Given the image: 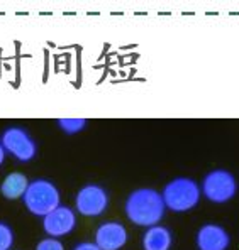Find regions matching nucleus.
Listing matches in <instances>:
<instances>
[{
    "label": "nucleus",
    "instance_id": "obj_1",
    "mask_svg": "<svg viewBox=\"0 0 239 250\" xmlns=\"http://www.w3.org/2000/svg\"><path fill=\"white\" fill-rule=\"evenodd\" d=\"M165 201L160 191L153 188H138L127 196L124 203V211L131 223L138 227H149L160 225L165 216Z\"/></svg>",
    "mask_w": 239,
    "mask_h": 250
},
{
    "label": "nucleus",
    "instance_id": "obj_2",
    "mask_svg": "<svg viewBox=\"0 0 239 250\" xmlns=\"http://www.w3.org/2000/svg\"><path fill=\"white\" fill-rule=\"evenodd\" d=\"M60 201L61 196L56 185H53L48 179L31 181L22 196V203L29 209V213L34 216H41V218L60 207Z\"/></svg>",
    "mask_w": 239,
    "mask_h": 250
},
{
    "label": "nucleus",
    "instance_id": "obj_3",
    "mask_svg": "<svg viewBox=\"0 0 239 250\" xmlns=\"http://www.w3.org/2000/svg\"><path fill=\"white\" fill-rule=\"evenodd\" d=\"M165 207L175 213H183L195 208L200 201L202 191L197 181L190 178H175L161 191Z\"/></svg>",
    "mask_w": 239,
    "mask_h": 250
},
{
    "label": "nucleus",
    "instance_id": "obj_4",
    "mask_svg": "<svg viewBox=\"0 0 239 250\" xmlns=\"http://www.w3.org/2000/svg\"><path fill=\"white\" fill-rule=\"evenodd\" d=\"M200 191L205 200H209L211 203L222 205L236 196L238 181L233 172L226 171V169H214L205 174Z\"/></svg>",
    "mask_w": 239,
    "mask_h": 250
},
{
    "label": "nucleus",
    "instance_id": "obj_5",
    "mask_svg": "<svg viewBox=\"0 0 239 250\" xmlns=\"http://www.w3.org/2000/svg\"><path fill=\"white\" fill-rule=\"evenodd\" d=\"M5 152L12 154L19 163H29L38 154V146L25 128L22 127H7L0 137Z\"/></svg>",
    "mask_w": 239,
    "mask_h": 250
},
{
    "label": "nucleus",
    "instance_id": "obj_6",
    "mask_svg": "<svg viewBox=\"0 0 239 250\" xmlns=\"http://www.w3.org/2000/svg\"><path fill=\"white\" fill-rule=\"evenodd\" d=\"M76 211L88 218L100 216L109 208V193L98 185H87L76 193L75 198Z\"/></svg>",
    "mask_w": 239,
    "mask_h": 250
},
{
    "label": "nucleus",
    "instance_id": "obj_7",
    "mask_svg": "<svg viewBox=\"0 0 239 250\" xmlns=\"http://www.w3.org/2000/svg\"><path fill=\"white\" fill-rule=\"evenodd\" d=\"M76 227V215L72 208L58 207L43 218V229L51 238H60L70 235Z\"/></svg>",
    "mask_w": 239,
    "mask_h": 250
},
{
    "label": "nucleus",
    "instance_id": "obj_8",
    "mask_svg": "<svg viewBox=\"0 0 239 250\" xmlns=\"http://www.w3.org/2000/svg\"><path fill=\"white\" fill-rule=\"evenodd\" d=\"M127 244V230L119 222H104L95 231V245L100 250H120Z\"/></svg>",
    "mask_w": 239,
    "mask_h": 250
},
{
    "label": "nucleus",
    "instance_id": "obj_9",
    "mask_svg": "<svg viewBox=\"0 0 239 250\" xmlns=\"http://www.w3.org/2000/svg\"><path fill=\"white\" fill-rule=\"evenodd\" d=\"M195 244L198 250H227L231 244V237L224 227L207 223L198 229Z\"/></svg>",
    "mask_w": 239,
    "mask_h": 250
},
{
    "label": "nucleus",
    "instance_id": "obj_10",
    "mask_svg": "<svg viewBox=\"0 0 239 250\" xmlns=\"http://www.w3.org/2000/svg\"><path fill=\"white\" fill-rule=\"evenodd\" d=\"M171 244H173V235L163 225L149 227L143 235V249L144 250H170Z\"/></svg>",
    "mask_w": 239,
    "mask_h": 250
},
{
    "label": "nucleus",
    "instance_id": "obj_11",
    "mask_svg": "<svg viewBox=\"0 0 239 250\" xmlns=\"http://www.w3.org/2000/svg\"><path fill=\"white\" fill-rule=\"evenodd\" d=\"M29 186V179L22 172H10L0 185V193L7 200H19L24 196L25 189Z\"/></svg>",
    "mask_w": 239,
    "mask_h": 250
},
{
    "label": "nucleus",
    "instance_id": "obj_12",
    "mask_svg": "<svg viewBox=\"0 0 239 250\" xmlns=\"http://www.w3.org/2000/svg\"><path fill=\"white\" fill-rule=\"evenodd\" d=\"M87 125V120L85 119H60L58 120V127L68 135H73L76 132L83 130Z\"/></svg>",
    "mask_w": 239,
    "mask_h": 250
},
{
    "label": "nucleus",
    "instance_id": "obj_13",
    "mask_svg": "<svg viewBox=\"0 0 239 250\" xmlns=\"http://www.w3.org/2000/svg\"><path fill=\"white\" fill-rule=\"evenodd\" d=\"M16 240L14 230L5 222H0V250H10Z\"/></svg>",
    "mask_w": 239,
    "mask_h": 250
},
{
    "label": "nucleus",
    "instance_id": "obj_14",
    "mask_svg": "<svg viewBox=\"0 0 239 250\" xmlns=\"http://www.w3.org/2000/svg\"><path fill=\"white\" fill-rule=\"evenodd\" d=\"M36 250H65L63 244H61L58 238H43L38 245H36Z\"/></svg>",
    "mask_w": 239,
    "mask_h": 250
},
{
    "label": "nucleus",
    "instance_id": "obj_15",
    "mask_svg": "<svg viewBox=\"0 0 239 250\" xmlns=\"http://www.w3.org/2000/svg\"><path fill=\"white\" fill-rule=\"evenodd\" d=\"M73 250H100L95 245V242H82V244H78Z\"/></svg>",
    "mask_w": 239,
    "mask_h": 250
},
{
    "label": "nucleus",
    "instance_id": "obj_16",
    "mask_svg": "<svg viewBox=\"0 0 239 250\" xmlns=\"http://www.w3.org/2000/svg\"><path fill=\"white\" fill-rule=\"evenodd\" d=\"M3 161H5V149H3L2 142H0V166L3 164Z\"/></svg>",
    "mask_w": 239,
    "mask_h": 250
}]
</instances>
